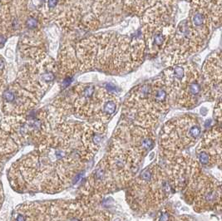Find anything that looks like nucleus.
Returning a JSON list of instances; mask_svg holds the SVG:
<instances>
[{
	"mask_svg": "<svg viewBox=\"0 0 222 221\" xmlns=\"http://www.w3.org/2000/svg\"><path fill=\"white\" fill-rule=\"evenodd\" d=\"M38 20L36 19L35 18L33 17H29V19L26 21V25L27 27L30 29H33L35 28H37L38 26Z\"/></svg>",
	"mask_w": 222,
	"mask_h": 221,
	"instance_id": "obj_8",
	"label": "nucleus"
},
{
	"mask_svg": "<svg viewBox=\"0 0 222 221\" xmlns=\"http://www.w3.org/2000/svg\"><path fill=\"white\" fill-rule=\"evenodd\" d=\"M73 96L75 113L83 118H96L100 123L107 121L117 107L116 97L100 87L79 85Z\"/></svg>",
	"mask_w": 222,
	"mask_h": 221,
	"instance_id": "obj_3",
	"label": "nucleus"
},
{
	"mask_svg": "<svg viewBox=\"0 0 222 221\" xmlns=\"http://www.w3.org/2000/svg\"><path fill=\"white\" fill-rule=\"evenodd\" d=\"M59 0H48V6L50 9H53L55 8L58 3Z\"/></svg>",
	"mask_w": 222,
	"mask_h": 221,
	"instance_id": "obj_10",
	"label": "nucleus"
},
{
	"mask_svg": "<svg viewBox=\"0 0 222 221\" xmlns=\"http://www.w3.org/2000/svg\"><path fill=\"white\" fill-rule=\"evenodd\" d=\"M204 72L210 94L215 98L217 96L220 98L221 92V61L220 52L207 60L205 64Z\"/></svg>",
	"mask_w": 222,
	"mask_h": 221,
	"instance_id": "obj_7",
	"label": "nucleus"
},
{
	"mask_svg": "<svg viewBox=\"0 0 222 221\" xmlns=\"http://www.w3.org/2000/svg\"><path fill=\"white\" fill-rule=\"evenodd\" d=\"M6 57H7L8 58H13V51H12V50L8 49V50L6 51Z\"/></svg>",
	"mask_w": 222,
	"mask_h": 221,
	"instance_id": "obj_11",
	"label": "nucleus"
},
{
	"mask_svg": "<svg viewBox=\"0 0 222 221\" xmlns=\"http://www.w3.org/2000/svg\"><path fill=\"white\" fill-rule=\"evenodd\" d=\"M16 221H26L25 220V217L22 214H19L18 217L16 218Z\"/></svg>",
	"mask_w": 222,
	"mask_h": 221,
	"instance_id": "obj_13",
	"label": "nucleus"
},
{
	"mask_svg": "<svg viewBox=\"0 0 222 221\" xmlns=\"http://www.w3.org/2000/svg\"><path fill=\"white\" fill-rule=\"evenodd\" d=\"M78 46L77 56L85 66L110 72H125L136 66L146 48L143 40L108 33L87 38Z\"/></svg>",
	"mask_w": 222,
	"mask_h": 221,
	"instance_id": "obj_1",
	"label": "nucleus"
},
{
	"mask_svg": "<svg viewBox=\"0 0 222 221\" xmlns=\"http://www.w3.org/2000/svg\"><path fill=\"white\" fill-rule=\"evenodd\" d=\"M201 127L198 120L191 115H183L168 121L162 130L160 145L164 155L170 157L177 155L200 138Z\"/></svg>",
	"mask_w": 222,
	"mask_h": 221,
	"instance_id": "obj_4",
	"label": "nucleus"
},
{
	"mask_svg": "<svg viewBox=\"0 0 222 221\" xmlns=\"http://www.w3.org/2000/svg\"><path fill=\"white\" fill-rule=\"evenodd\" d=\"M185 194L194 204V209L205 211L221 208V183L211 177L198 175L185 187Z\"/></svg>",
	"mask_w": 222,
	"mask_h": 221,
	"instance_id": "obj_5",
	"label": "nucleus"
},
{
	"mask_svg": "<svg viewBox=\"0 0 222 221\" xmlns=\"http://www.w3.org/2000/svg\"><path fill=\"white\" fill-rule=\"evenodd\" d=\"M19 21L18 19H15L13 21V27L15 29H17L19 28Z\"/></svg>",
	"mask_w": 222,
	"mask_h": 221,
	"instance_id": "obj_14",
	"label": "nucleus"
},
{
	"mask_svg": "<svg viewBox=\"0 0 222 221\" xmlns=\"http://www.w3.org/2000/svg\"><path fill=\"white\" fill-rule=\"evenodd\" d=\"M3 99L5 100V101H7V102H13L14 99H15V95H14V93L13 92H11V91H5L4 92H3Z\"/></svg>",
	"mask_w": 222,
	"mask_h": 221,
	"instance_id": "obj_9",
	"label": "nucleus"
},
{
	"mask_svg": "<svg viewBox=\"0 0 222 221\" xmlns=\"http://www.w3.org/2000/svg\"><path fill=\"white\" fill-rule=\"evenodd\" d=\"M221 128L214 127L204 136L197 149L198 161L204 165H220L221 157Z\"/></svg>",
	"mask_w": 222,
	"mask_h": 221,
	"instance_id": "obj_6",
	"label": "nucleus"
},
{
	"mask_svg": "<svg viewBox=\"0 0 222 221\" xmlns=\"http://www.w3.org/2000/svg\"><path fill=\"white\" fill-rule=\"evenodd\" d=\"M5 41H6L5 38H4L3 36L0 35V48L3 47V45H4V43H5Z\"/></svg>",
	"mask_w": 222,
	"mask_h": 221,
	"instance_id": "obj_12",
	"label": "nucleus"
},
{
	"mask_svg": "<svg viewBox=\"0 0 222 221\" xmlns=\"http://www.w3.org/2000/svg\"><path fill=\"white\" fill-rule=\"evenodd\" d=\"M172 186L168 172L153 164L147 166L128 184V200L133 209L149 210L164 201Z\"/></svg>",
	"mask_w": 222,
	"mask_h": 221,
	"instance_id": "obj_2",
	"label": "nucleus"
},
{
	"mask_svg": "<svg viewBox=\"0 0 222 221\" xmlns=\"http://www.w3.org/2000/svg\"><path fill=\"white\" fill-rule=\"evenodd\" d=\"M4 66H5L4 61L2 58H0V71H2L4 68Z\"/></svg>",
	"mask_w": 222,
	"mask_h": 221,
	"instance_id": "obj_15",
	"label": "nucleus"
}]
</instances>
